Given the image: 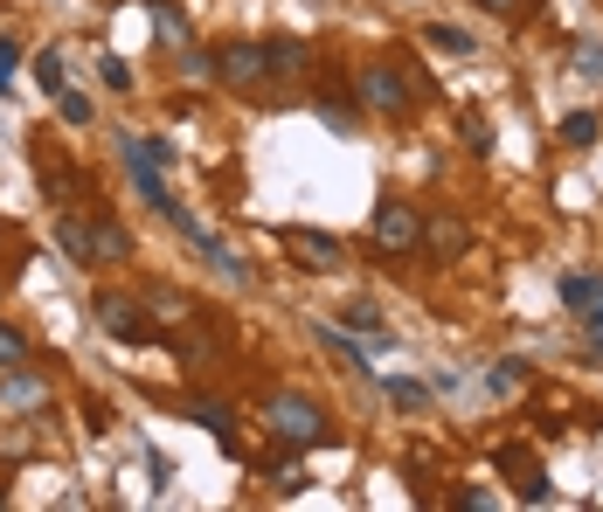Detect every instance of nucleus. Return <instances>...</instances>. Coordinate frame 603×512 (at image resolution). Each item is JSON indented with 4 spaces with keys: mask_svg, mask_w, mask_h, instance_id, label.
I'll return each mask as SVG.
<instances>
[{
    "mask_svg": "<svg viewBox=\"0 0 603 512\" xmlns=\"http://www.w3.org/2000/svg\"><path fill=\"white\" fill-rule=\"evenodd\" d=\"M56 111H63V125H90V118H98V111H90V98H84V90H56Z\"/></svg>",
    "mask_w": 603,
    "mask_h": 512,
    "instance_id": "nucleus-17",
    "label": "nucleus"
},
{
    "mask_svg": "<svg viewBox=\"0 0 603 512\" xmlns=\"http://www.w3.org/2000/svg\"><path fill=\"white\" fill-rule=\"evenodd\" d=\"M0 402H8V409H35V402H49V374L14 367L8 382H0Z\"/></svg>",
    "mask_w": 603,
    "mask_h": 512,
    "instance_id": "nucleus-8",
    "label": "nucleus"
},
{
    "mask_svg": "<svg viewBox=\"0 0 603 512\" xmlns=\"http://www.w3.org/2000/svg\"><path fill=\"white\" fill-rule=\"evenodd\" d=\"M520 374H527L520 360H500V367L485 374V388H493V395H514V388H520Z\"/></svg>",
    "mask_w": 603,
    "mask_h": 512,
    "instance_id": "nucleus-22",
    "label": "nucleus"
},
{
    "mask_svg": "<svg viewBox=\"0 0 603 512\" xmlns=\"http://www.w3.org/2000/svg\"><path fill=\"white\" fill-rule=\"evenodd\" d=\"M562 139L569 146H596V118L590 111H569V118H562Z\"/></svg>",
    "mask_w": 603,
    "mask_h": 512,
    "instance_id": "nucleus-20",
    "label": "nucleus"
},
{
    "mask_svg": "<svg viewBox=\"0 0 603 512\" xmlns=\"http://www.w3.org/2000/svg\"><path fill=\"white\" fill-rule=\"evenodd\" d=\"M263 55H271V70H306L312 49L298 42V35H278V42H263Z\"/></svg>",
    "mask_w": 603,
    "mask_h": 512,
    "instance_id": "nucleus-14",
    "label": "nucleus"
},
{
    "mask_svg": "<svg viewBox=\"0 0 603 512\" xmlns=\"http://www.w3.org/2000/svg\"><path fill=\"white\" fill-rule=\"evenodd\" d=\"M562 305H576V312H603V277H562Z\"/></svg>",
    "mask_w": 603,
    "mask_h": 512,
    "instance_id": "nucleus-13",
    "label": "nucleus"
},
{
    "mask_svg": "<svg viewBox=\"0 0 603 512\" xmlns=\"http://www.w3.org/2000/svg\"><path fill=\"white\" fill-rule=\"evenodd\" d=\"M278 242L298 257V271H341V263H347V250H341L327 229H285Z\"/></svg>",
    "mask_w": 603,
    "mask_h": 512,
    "instance_id": "nucleus-6",
    "label": "nucleus"
},
{
    "mask_svg": "<svg viewBox=\"0 0 603 512\" xmlns=\"http://www.w3.org/2000/svg\"><path fill=\"white\" fill-rule=\"evenodd\" d=\"M153 8V28H160V42L167 49H187V14L174 8V0H146Z\"/></svg>",
    "mask_w": 603,
    "mask_h": 512,
    "instance_id": "nucleus-12",
    "label": "nucleus"
},
{
    "mask_svg": "<svg viewBox=\"0 0 603 512\" xmlns=\"http://www.w3.org/2000/svg\"><path fill=\"white\" fill-rule=\"evenodd\" d=\"M465 146H472V153H493V132H485V118H465Z\"/></svg>",
    "mask_w": 603,
    "mask_h": 512,
    "instance_id": "nucleus-24",
    "label": "nucleus"
},
{
    "mask_svg": "<svg viewBox=\"0 0 603 512\" xmlns=\"http://www.w3.org/2000/svg\"><path fill=\"white\" fill-rule=\"evenodd\" d=\"M153 312L160 319H187V298L181 291H153Z\"/></svg>",
    "mask_w": 603,
    "mask_h": 512,
    "instance_id": "nucleus-23",
    "label": "nucleus"
},
{
    "mask_svg": "<svg viewBox=\"0 0 603 512\" xmlns=\"http://www.w3.org/2000/svg\"><path fill=\"white\" fill-rule=\"evenodd\" d=\"M104 84H111V90H125V84H132V70L119 63V55H104Z\"/></svg>",
    "mask_w": 603,
    "mask_h": 512,
    "instance_id": "nucleus-27",
    "label": "nucleus"
},
{
    "mask_svg": "<svg viewBox=\"0 0 603 512\" xmlns=\"http://www.w3.org/2000/svg\"><path fill=\"white\" fill-rule=\"evenodd\" d=\"M56 242H63L70 263H98V242H90V222H84V215H63V222H56Z\"/></svg>",
    "mask_w": 603,
    "mask_h": 512,
    "instance_id": "nucleus-9",
    "label": "nucleus"
},
{
    "mask_svg": "<svg viewBox=\"0 0 603 512\" xmlns=\"http://www.w3.org/2000/svg\"><path fill=\"white\" fill-rule=\"evenodd\" d=\"M368 242H374V250H417V242H423V222H417V208H403V201L374 208V222H368Z\"/></svg>",
    "mask_w": 603,
    "mask_h": 512,
    "instance_id": "nucleus-2",
    "label": "nucleus"
},
{
    "mask_svg": "<svg viewBox=\"0 0 603 512\" xmlns=\"http://www.w3.org/2000/svg\"><path fill=\"white\" fill-rule=\"evenodd\" d=\"M382 388H389V402H395V409H423V402H430V388H417V382H403V374H389Z\"/></svg>",
    "mask_w": 603,
    "mask_h": 512,
    "instance_id": "nucleus-18",
    "label": "nucleus"
},
{
    "mask_svg": "<svg viewBox=\"0 0 603 512\" xmlns=\"http://www.w3.org/2000/svg\"><path fill=\"white\" fill-rule=\"evenodd\" d=\"M423 42H430V49H444V55H472V49H479L472 35L451 28V22H430V28H423Z\"/></svg>",
    "mask_w": 603,
    "mask_h": 512,
    "instance_id": "nucleus-15",
    "label": "nucleus"
},
{
    "mask_svg": "<svg viewBox=\"0 0 603 512\" xmlns=\"http://www.w3.org/2000/svg\"><path fill=\"white\" fill-rule=\"evenodd\" d=\"M576 70H582V77H603V49L582 42V49H576Z\"/></svg>",
    "mask_w": 603,
    "mask_h": 512,
    "instance_id": "nucleus-25",
    "label": "nucleus"
},
{
    "mask_svg": "<svg viewBox=\"0 0 603 512\" xmlns=\"http://www.w3.org/2000/svg\"><path fill=\"white\" fill-rule=\"evenodd\" d=\"M35 84H42L49 98L63 90V55H56V49H42V55H35Z\"/></svg>",
    "mask_w": 603,
    "mask_h": 512,
    "instance_id": "nucleus-19",
    "label": "nucleus"
},
{
    "mask_svg": "<svg viewBox=\"0 0 603 512\" xmlns=\"http://www.w3.org/2000/svg\"><path fill=\"white\" fill-rule=\"evenodd\" d=\"M0 367H28V339L14 326H0Z\"/></svg>",
    "mask_w": 603,
    "mask_h": 512,
    "instance_id": "nucleus-21",
    "label": "nucleus"
},
{
    "mask_svg": "<svg viewBox=\"0 0 603 512\" xmlns=\"http://www.w3.org/2000/svg\"><path fill=\"white\" fill-rule=\"evenodd\" d=\"M90 242H98V263H104V257H119V263L132 257V236H125L119 222L104 215V208H98V215H90Z\"/></svg>",
    "mask_w": 603,
    "mask_h": 512,
    "instance_id": "nucleus-11",
    "label": "nucleus"
},
{
    "mask_svg": "<svg viewBox=\"0 0 603 512\" xmlns=\"http://www.w3.org/2000/svg\"><path fill=\"white\" fill-rule=\"evenodd\" d=\"M263 423H271L278 444H292V450H312V444H327L333 423H327V409L312 402V395H271L263 402Z\"/></svg>",
    "mask_w": 603,
    "mask_h": 512,
    "instance_id": "nucleus-1",
    "label": "nucleus"
},
{
    "mask_svg": "<svg viewBox=\"0 0 603 512\" xmlns=\"http://www.w3.org/2000/svg\"><path fill=\"white\" fill-rule=\"evenodd\" d=\"M423 242L451 263V257H465V250H472V229H465L458 215H438V222H423Z\"/></svg>",
    "mask_w": 603,
    "mask_h": 512,
    "instance_id": "nucleus-7",
    "label": "nucleus"
},
{
    "mask_svg": "<svg viewBox=\"0 0 603 512\" xmlns=\"http://www.w3.org/2000/svg\"><path fill=\"white\" fill-rule=\"evenodd\" d=\"M187 415H195L201 429H216L222 450H236V409H230V402H187Z\"/></svg>",
    "mask_w": 603,
    "mask_h": 512,
    "instance_id": "nucleus-10",
    "label": "nucleus"
},
{
    "mask_svg": "<svg viewBox=\"0 0 603 512\" xmlns=\"http://www.w3.org/2000/svg\"><path fill=\"white\" fill-rule=\"evenodd\" d=\"M341 326H347V333H361V339H389V326H382V312H374V305H347V312H341Z\"/></svg>",
    "mask_w": 603,
    "mask_h": 512,
    "instance_id": "nucleus-16",
    "label": "nucleus"
},
{
    "mask_svg": "<svg viewBox=\"0 0 603 512\" xmlns=\"http://www.w3.org/2000/svg\"><path fill=\"white\" fill-rule=\"evenodd\" d=\"M479 8H493V14H520V0H479Z\"/></svg>",
    "mask_w": 603,
    "mask_h": 512,
    "instance_id": "nucleus-28",
    "label": "nucleus"
},
{
    "mask_svg": "<svg viewBox=\"0 0 603 512\" xmlns=\"http://www.w3.org/2000/svg\"><path fill=\"white\" fill-rule=\"evenodd\" d=\"M14 63H22V42H8V35H0V90H8V77H14Z\"/></svg>",
    "mask_w": 603,
    "mask_h": 512,
    "instance_id": "nucleus-26",
    "label": "nucleus"
},
{
    "mask_svg": "<svg viewBox=\"0 0 603 512\" xmlns=\"http://www.w3.org/2000/svg\"><path fill=\"white\" fill-rule=\"evenodd\" d=\"M90 319H98L111 339H132V347H146V339H153V333L139 326V305H132L125 291H98V298H90Z\"/></svg>",
    "mask_w": 603,
    "mask_h": 512,
    "instance_id": "nucleus-4",
    "label": "nucleus"
},
{
    "mask_svg": "<svg viewBox=\"0 0 603 512\" xmlns=\"http://www.w3.org/2000/svg\"><path fill=\"white\" fill-rule=\"evenodd\" d=\"M354 90H361V104H368V111H389V118H403V111H409V84L395 77L389 63H368Z\"/></svg>",
    "mask_w": 603,
    "mask_h": 512,
    "instance_id": "nucleus-5",
    "label": "nucleus"
},
{
    "mask_svg": "<svg viewBox=\"0 0 603 512\" xmlns=\"http://www.w3.org/2000/svg\"><path fill=\"white\" fill-rule=\"evenodd\" d=\"M216 77L230 90H257L263 77H271V55H263V42H230L216 55Z\"/></svg>",
    "mask_w": 603,
    "mask_h": 512,
    "instance_id": "nucleus-3",
    "label": "nucleus"
}]
</instances>
